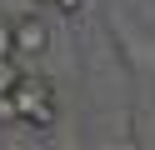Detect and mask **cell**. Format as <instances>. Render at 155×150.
Returning <instances> with one entry per match:
<instances>
[{
    "label": "cell",
    "mask_w": 155,
    "mask_h": 150,
    "mask_svg": "<svg viewBox=\"0 0 155 150\" xmlns=\"http://www.w3.org/2000/svg\"><path fill=\"white\" fill-rule=\"evenodd\" d=\"M10 100H15V125H30V130L60 125V90H55V80L20 70V80L10 85Z\"/></svg>",
    "instance_id": "6da1fadb"
},
{
    "label": "cell",
    "mask_w": 155,
    "mask_h": 150,
    "mask_svg": "<svg viewBox=\"0 0 155 150\" xmlns=\"http://www.w3.org/2000/svg\"><path fill=\"white\" fill-rule=\"evenodd\" d=\"M10 45L20 60H35L50 50V25H45V15H15L10 20Z\"/></svg>",
    "instance_id": "7a4b0ae2"
},
{
    "label": "cell",
    "mask_w": 155,
    "mask_h": 150,
    "mask_svg": "<svg viewBox=\"0 0 155 150\" xmlns=\"http://www.w3.org/2000/svg\"><path fill=\"white\" fill-rule=\"evenodd\" d=\"M0 55H15V45H10V20L0 25Z\"/></svg>",
    "instance_id": "3957f363"
},
{
    "label": "cell",
    "mask_w": 155,
    "mask_h": 150,
    "mask_svg": "<svg viewBox=\"0 0 155 150\" xmlns=\"http://www.w3.org/2000/svg\"><path fill=\"white\" fill-rule=\"evenodd\" d=\"M55 5H60L65 15H80V10H85V0H55Z\"/></svg>",
    "instance_id": "277c9868"
},
{
    "label": "cell",
    "mask_w": 155,
    "mask_h": 150,
    "mask_svg": "<svg viewBox=\"0 0 155 150\" xmlns=\"http://www.w3.org/2000/svg\"><path fill=\"white\" fill-rule=\"evenodd\" d=\"M30 5H55V0H30Z\"/></svg>",
    "instance_id": "5b68a950"
}]
</instances>
